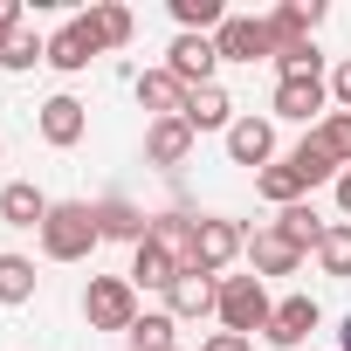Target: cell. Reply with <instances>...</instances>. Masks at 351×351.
Segmentation results:
<instances>
[{
	"instance_id": "1",
	"label": "cell",
	"mask_w": 351,
	"mask_h": 351,
	"mask_svg": "<svg viewBox=\"0 0 351 351\" xmlns=\"http://www.w3.org/2000/svg\"><path fill=\"white\" fill-rule=\"evenodd\" d=\"M97 207L90 200H56L49 221H42V255L49 262H90L97 255Z\"/></svg>"
},
{
	"instance_id": "2",
	"label": "cell",
	"mask_w": 351,
	"mask_h": 351,
	"mask_svg": "<svg viewBox=\"0 0 351 351\" xmlns=\"http://www.w3.org/2000/svg\"><path fill=\"white\" fill-rule=\"evenodd\" d=\"M214 317H221V330H234V337L269 330V317H276L269 282H262V276H221V303H214Z\"/></svg>"
},
{
	"instance_id": "3",
	"label": "cell",
	"mask_w": 351,
	"mask_h": 351,
	"mask_svg": "<svg viewBox=\"0 0 351 351\" xmlns=\"http://www.w3.org/2000/svg\"><path fill=\"white\" fill-rule=\"evenodd\" d=\"M83 317H90V330H131V324L145 317L131 276H90V289H83Z\"/></svg>"
},
{
	"instance_id": "4",
	"label": "cell",
	"mask_w": 351,
	"mask_h": 351,
	"mask_svg": "<svg viewBox=\"0 0 351 351\" xmlns=\"http://www.w3.org/2000/svg\"><path fill=\"white\" fill-rule=\"evenodd\" d=\"M214 56H221V62H269V56H276L269 21H255V14H228L221 35H214Z\"/></svg>"
},
{
	"instance_id": "5",
	"label": "cell",
	"mask_w": 351,
	"mask_h": 351,
	"mask_svg": "<svg viewBox=\"0 0 351 351\" xmlns=\"http://www.w3.org/2000/svg\"><path fill=\"white\" fill-rule=\"evenodd\" d=\"M324 104H330V76H276V117L282 124H324Z\"/></svg>"
},
{
	"instance_id": "6",
	"label": "cell",
	"mask_w": 351,
	"mask_h": 351,
	"mask_svg": "<svg viewBox=\"0 0 351 351\" xmlns=\"http://www.w3.org/2000/svg\"><path fill=\"white\" fill-rule=\"evenodd\" d=\"M234 255H248V228L228 214H200V276H221Z\"/></svg>"
},
{
	"instance_id": "7",
	"label": "cell",
	"mask_w": 351,
	"mask_h": 351,
	"mask_svg": "<svg viewBox=\"0 0 351 351\" xmlns=\"http://www.w3.org/2000/svg\"><path fill=\"white\" fill-rule=\"evenodd\" d=\"M193 131H186V117H152L145 124V165H158V172H180L186 158H193Z\"/></svg>"
},
{
	"instance_id": "8",
	"label": "cell",
	"mask_w": 351,
	"mask_h": 351,
	"mask_svg": "<svg viewBox=\"0 0 351 351\" xmlns=\"http://www.w3.org/2000/svg\"><path fill=\"white\" fill-rule=\"evenodd\" d=\"M145 241L180 262V276L200 269V221H193V214H152V234H145Z\"/></svg>"
},
{
	"instance_id": "9",
	"label": "cell",
	"mask_w": 351,
	"mask_h": 351,
	"mask_svg": "<svg viewBox=\"0 0 351 351\" xmlns=\"http://www.w3.org/2000/svg\"><path fill=\"white\" fill-rule=\"evenodd\" d=\"M214 303H221V276H200V269H186L180 282L165 289V317H172V324H193V317H214Z\"/></svg>"
},
{
	"instance_id": "10",
	"label": "cell",
	"mask_w": 351,
	"mask_h": 351,
	"mask_svg": "<svg viewBox=\"0 0 351 351\" xmlns=\"http://www.w3.org/2000/svg\"><path fill=\"white\" fill-rule=\"evenodd\" d=\"M97 56H104V49H97V35H90V21H83V14H76V21H62V28L49 35V69H62V76H83Z\"/></svg>"
},
{
	"instance_id": "11",
	"label": "cell",
	"mask_w": 351,
	"mask_h": 351,
	"mask_svg": "<svg viewBox=\"0 0 351 351\" xmlns=\"http://www.w3.org/2000/svg\"><path fill=\"white\" fill-rule=\"evenodd\" d=\"M317 324H324V310H317V296H282V303H276V317H269V330H262V337H269V344H276V351H296V344H303V337H310V330H317Z\"/></svg>"
},
{
	"instance_id": "12",
	"label": "cell",
	"mask_w": 351,
	"mask_h": 351,
	"mask_svg": "<svg viewBox=\"0 0 351 351\" xmlns=\"http://www.w3.org/2000/svg\"><path fill=\"white\" fill-rule=\"evenodd\" d=\"M165 69L180 76L186 90H200V83H214V69H221V56H214V35H180L165 49Z\"/></svg>"
},
{
	"instance_id": "13",
	"label": "cell",
	"mask_w": 351,
	"mask_h": 351,
	"mask_svg": "<svg viewBox=\"0 0 351 351\" xmlns=\"http://www.w3.org/2000/svg\"><path fill=\"white\" fill-rule=\"evenodd\" d=\"M180 117H186L193 138H200V131H221V138H228V131H234V97H228L221 83H200V90H186V110H180Z\"/></svg>"
},
{
	"instance_id": "14",
	"label": "cell",
	"mask_w": 351,
	"mask_h": 351,
	"mask_svg": "<svg viewBox=\"0 0 351 351\" xmlns=\"http://www.w3.org/2000/svg\"><path fill=\"white\" fill-rule=\"evenodd\" d=\"M228 158L248 165V172L276 165V124H269V117H234V131H228Z\"/></svg>"
},
{
	"instance_id": "15",
	"label": "cell",
	"mask_w": 351,
	"mask_h": 351,
	"mask_svg": "<svg viewBox=\"0 0 351 351\" xmlns=\"http://www.w3.org/2000/svg\"><path fill=\"white\" fill-rule=\"evenodd\" d=\"M97 234H104V241H131V248H138V241L152 234V214H145L138 200H124V193H104V200H97Z\"/></svg>"
},
{
	"instance_id": "16",
	"label": "cell",
	"mask_w": 351,
	"mask_h": 351,
	"mask_svg": "<svg viewBox=\"0 0 351 351\" xmlns=\"http://www.w3.org/2000/svg\"><path fill=\"white\" fill-rule=\"evenodd\" d=\"M296 269H303V248L296 241H282L276 228H255L248 234V276L269 282V276H296Z\"/></svg>"
},
{
	"instance_id": "17",
	"label": "cell",
	"mask_w": 351,
	"mask_h": 351,
	"mask_svg": "<svg viewBox=\"0 0 351 351\" xmlns=\"http://www.w3.org/2000/svg\"><path fill=\"white\" fill-rule=\"evenodd\" d=\"M49 207H56V200H49L35 180H8V186H0V221H8V228H35V234H42Z\"/></svg>"
},
{
	"instance_id": "18",
	"label": "cell",
	"mask_w": 351,
	"mask_h": 351,
	"mask_svg": "<svg viewBox=\"0 0 351 351\" xmlns=\"http://www.w3.org/2000/svg\"><path fill=\"white\" fill-rule=\"evenodd\" d=\"M35 124H42V138H49L56 152H69V145H83V131H90V110H83L76 97H49Z\"/></svg>"
},
{
	"instance_id": "19",
	"label": "cell",
	"mask_w": 351,
	"mask_h": 351,
	"mask_svg": "<svg viewBox=\"0 0 351 351\" xmlns=\"http://www.w3.org/2000/svg\"><path fill=\"white\" fill-rule=\"evenodd\" d=\"M131 90H138V110H152V117H180V110H186V83L172 76L165 62H158V69H145Z\"/></svg>"
},
{
	"instance_id": "20",
	"label": "cell",
	"mask_w": 351,
	"mask_h": 351,
	"mask_svg": "<svg viewBox=\"0 0 351 351\" xmlns=\"http://www.w3.org/2000/svg\"><path fill=\"white\" fill-rule=\"evenodd\" d=\"M83 21H90V35H97V49H104V56H110V49H124V42L138 35V14H131V8H117V0H97Z\"/></svg>"
},
{
	"instance_id": "21",
	"label": "cell",
	"mask_w": 351,
	"mask_h": 351,
	"mask_svg": "<svg viewBox=\"0 0 351 351\" xmlns=\"http://www.w3.org/2000/svg\"><path fill=\"white\" fill-rule=\"evenodd\" d=\"M124 276H131V289H172V282H180V262H172L165 248H152V241H138Z\"/></svg>"
},
{
	"instance_id": "22",
	"label": "cell",
	"mask_w": 351,
	"mask_h": 351,
	"mask_svg": "<svg viewBox=\"0 0 351 351\" xmlns=\"http://www.w3.org/2000/svg\"><path fill=\"white\" fill-rule=\"evenodd\" d=\"M269 228H276L282 241H296L303 255H317V241H324V228H330V221H324V214H317L310 200H296V207H282V214H276Z\"/></svg>"
},
{
	"instance_id": "23",
	"label": "cell",
	"mask_w": 351,
	"mask_h": 351,
	"mask_svg": "<svg viewBox=\"0 0 351 351\" xmlns=\"http://www.w3.org/2000/svg\"><path fill=\"white\" fill-rule=\"evenodd\" d=\"M255 193H262V200H276V207H296L310 186H303V172H296L289 158H276V165H262V172H255Z\"/></svg>"
},
{
	"instance_id": "24",
	"label": "cell",
	"mask_w": 351,
	"mask_h": 351,
	"mask_svg": "<svg viewBox=\"0 0 351 351\" xmlns=\"http://www.w3.org/2000/svg\"><path fill=\"white\" fill-rule=\"evenodd\" d=\"M317 269L337 276V282H351V221H330V228H324V241H317Z\"/></svg>"
},
{
	"instance_id": "25",
	"label": "cell",
	"mask_w": 351,
	"mask_h": 351,
	"mask_svg": "<svg viewBox=\"0 0 351 351\" xmlns=\"http://www.w3.org/2000/svg\"><path fill=\"white\" fill-rule=\"evenodd\" d=\"M289 165L303 172V186H324V180L337 186V172H344V165H337V158H330V152H324L317 138H296V152H289Z\"/></svg>"
},
{
	"instance_id": "26",
	"label": "cell",
	"mask_w": 351,
	"mask_h": 351,
	"mask_svg": "<svg viewBox=\"0 0 351 351\" xmlns=\"http://www.w3.org/2000/svg\"><path fill=\"white\" fill-rule=\"evenodd\" d=\"M172 21H180V35H221L228 8L221 0H172Z\"/></svg>"
},
{
	"instance_id": "27",
	"label": "cell",
	"mask_w": 351,
	"mask_h": 351,
	"mask_svg": "<svg viewBox=\"0 0 351 351\" xmlns=\"http://www.w3.org/2000/svg\"><path fill=\"white\" fill-rule=\"evenodd\" d=\"M35 282H42V276H35V262H28V255H14V248L0 255V303H28V296H35Z\"/></svg>"
},
{
	"instance_id": "28",
	"label": "cell",
	"mask_w": 351,
	"mask_h": 351,
	"mask_svg": "<svg viewBox=\"0 0 351 351\" xmlns=\"http://www.w3.org/2000/svg\"><path fill=\"white\" fill-rule=\"evenodd\" d=\"M172 330H180V324H172L165 310H145L124 337H131V351H180V344H172Z\"/></svg>"
},
{
	"instance_id": "29",
	"label": "cell",
	"mask_w": 351,
	"mask_h": 351,
	"mask_svg": "<svg viewBox=\"0 0 351 351\" xmlns=\"http://www.w3.org/2000/svg\"><path fill=\"white\" fill-rule=\"evenodd\" d=\"M276 76H324V56H317V42L303 35V42H276Z\"/></svg>"
},
{
	"instance_id": "30",
	"label": "cell",
	"mask_w": 351,
	"mask_h": 351,
	"mask_svg": "<svg viewBox=\"0 0 351 351\" xmlns=\"http://www.w3.org/2000/svg\"><path fill=\"white\" fill-rule=\"evenodd\" d=\"M310 138H317L337 165H351V110H324V124H317Z\"/></svg>"
},
{
	"instance_id": "31",
	"label": "cell",
	"mask_w": 351,
	"mask_h": 351,
	"mask_svg": "<svg viewBox=\"0 0 351 351\" xmlns=\"http://www.w3.org/2000/svg\"><path fill=\"white\" fill-rule=\"evenodd\" d=\"M35 62H49V42H42L35 28H21V35L8 42V56H0V69H35Z\"/></svg>"
},
{
	"instance_id": "32",
	"label": "cell",
	"mask_w": 351,
	"mask_h": 351,
	"mask_svg": "<svg viewBox=\"0 0 351 351\" xmlns=\"http://www.w3.org/2000/svg\"><path fill=\"white\" fill-rule=\"evenodd\" d=\"M28 21H21V0H0V56H8V42L21 35Z\"/></svg>"
},
{
	"instance_id": "33",
	"label": "cell",
	"mask_w": 351,
	"mask_h": 351,
	"mask_svg": "<svg viewBox=\"0 0 351 351\" xmlns=\"http://www.w3.org/2000/svg\"><path fill=\"white\" fill-rule=\"evenodd\" d=\"M330 104H337V110H351V56L330 69Z\"/></svg>"
},
{
	"instance_id": "34",
	"label": "cell",
	"mask_w": 351,
	"mask_h": 351,
	"mask_svg": "<svg viewBox=\"0 0 351 351\" xmlns=\"http://www.w3.org/2000/svg\"><path fill=\"white\" fill-rule=\"evenodd\" d=\"M200 351H255V337H234V330H214Z\"/></svg>"
},
{
	"instance_id": "35",
	"label": "cell",
	"mask_w": 351,
	"mask_h": 351,
	"mask_svg": "<svg viewBox=\"0 0 351 351\" xmlns=\"http://www.w3.org/2000/svg\"><path fill=\"white\" fill-rule=\"evenodd\" d=\"M337 207H344V221H351V165L337 172Z\"/></svg>"
},
{
	"instance_id": "36",
	"label": "cell",
	"mask_w": 351,
	"mask_h": 351,
	"mask_svg": "<svg viewBox=\"0 0 351 351\" xmlns=\"http://www.w3.org/2000/svg\"><path fill=\"white\" fill-rule=\"evenodd\" d=\"M337 351H351V317H344V324H337Z\"/></svg>"
}]
</instances>
